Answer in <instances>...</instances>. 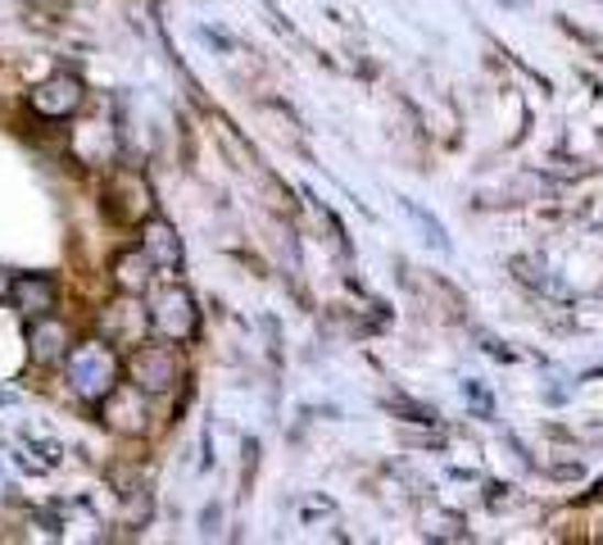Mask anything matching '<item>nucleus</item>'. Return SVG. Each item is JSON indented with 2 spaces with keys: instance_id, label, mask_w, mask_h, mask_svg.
<instances>
[{
  "instance_id": "nucleus-4",
  "label": "nucleus",
  "mask_w": 603,
  "mask_h": 545,
  "mask_svg": "<svg viewBox=\"0 0 603 545\" xmlns=\"http://www.w3.org/2000/svg\"><path fill=\"white\" fill-rule=\"evenodd\" d=\"M136 378H145L150 391H164L173 382V355L168 350H141L136 355Z\"/></svg>"
},
{
  "instance_id": "nucleus-1",
  "label": "nucleus",
  "mask_w": 603,
  "mask_h": 545,
  "mask_svg": "<svg viewBox=\"0 0 603 545\" xmlns=\"http://www.w3.org/2000/svg\"><path fill=\"white\" fill-rule=\"evenodd\" d=\"M68 369H73V386H78L83 395H100V391H109V382H114V359H109L105 346L78 350Z\"/></svg>"
},
{
  "instance_id": "nucleus-5",
  "label": "nucleus",
  "mask_w": 603,
  "mask_h": 545,
  "mask_svg": "<svg viewBox=\"0 0 603 545\" xmlns=\"http://www.w3.org/2000/svg\"><path fill=\"white\" fill-rule=\"evenodd\" d=\"M14 305H19L23 314H46V309L55 305V286L42 282V277H36V282H19V286H14Z\"/></svg>"
},
{
  "instance_id": "nucleus-2",
  "label": "nucleus",
  "mask_w": 603,
  "mask_h": 545,
  "mask_svg": "<svg viewBox=\"0 0 603 545\" xmlns=\"http://www.w3.org/2000/svg\"><path fill=\"white\" fill-rule=\"evenodd\" d=\"M155 323L164 327L168 337H186L196 327V314H191V301L182 296V291H164V301L155 309Z\"/></svg>"
},
{
  "instance_id": "nucleus-3",
  "label": "nucleus",
  "mask_w": 603,
  "mask_h": 545,
  "mask_svg": "<svg viewBox=\"0 0 603 545\" xmlns=\"http://www.w3.org/2000/svg\"><path fill=\"white\" fill-rule=\"evenodd\" d=\"M78 100H83V91H78V83H73V78H55V83H46L42 91L32 96V105L42 109V115H51V119L68 115V109L78 105Z\"/></svg>"
}]
</instances>
